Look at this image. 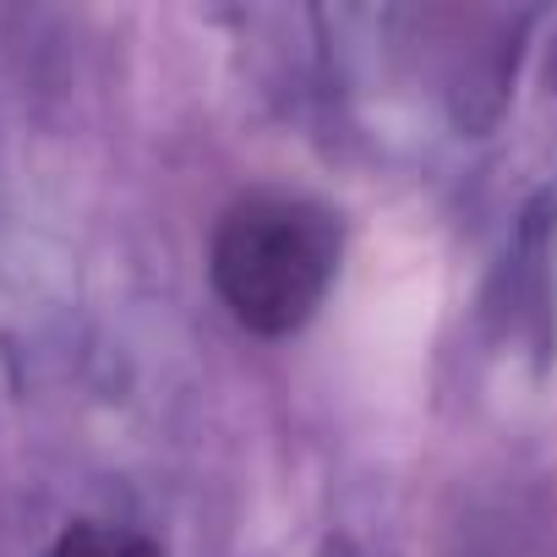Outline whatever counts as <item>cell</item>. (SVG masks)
Segmentation results:
<instances>
[{"instance_id":"1","label":"cell","mask_w":557,"mask_h":557,"mask_svg":"<svg viewBox=\"0 0 557 557\" xmlns=\"http://www.w3.org/2000/svg\"><path fill=\"white\" fill-rule=\"evenodd\" d=\"M213 290L230 318L257 339L301 334L334 290L339 219L301 191H246L224 208L208 246Z\"/></svg>"},{"instance_id":"2","label":"cell","mask_w":557,"mask_h":557,"mask_svg":"<svg viewBox=\"0 0 557 557\" xmlns=\"http://www.w3.org/2000/svg\"><path fill=\"white\" fill-rule=\"evenodd\" d=\"M45 557H164L148 535L126 530V524H99V519H77L55 535V546Z\"/></svg>"}]
</instances>
